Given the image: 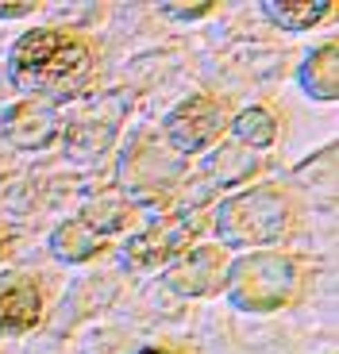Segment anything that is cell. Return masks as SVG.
I'll return each mask as SVG.
<instances>
[{"label": "cell", "mask_w": 339, "mask_h": 354, "mask_svg": "<svg viewBox=\"0 0 339 354\" xmlns=\"http://www.w3.org/2000/svg\"><path fill=\"white\" fill-rule=\"evenodd\" d=\"M232 131H235V139H239L243 147L266 151V147H274V139H277V120H274V112H270V108L255 104V108H247V112L235 115Z\"/></svg>", "instance_id": "cell-11"}, {"label": "cell", "mask_w": 339, "mask_h": 354, "mask_svg": "<svg viewBox=\"0 0 339 354\" xmlns=\"http://www.w3.org/2000/svg\"><path fill=\"white\" fill-rule=\"evenodd\" d=\"M27 12H35V4H0V19L4 16H27Z\"/></svg>", "instance_id": "cell-13"}, {"label": "cell", "mask_w": 339, "mask_h": 354, "mask_svg": "<svg viewBox=\"0 0 339 354\" xmlns=\"http://www.w3.org/2000/svg\"><path fill=\"white\" fill-rule=\"evenodd\" d=\"M301 85L309 97L316 100H336L339 97V50L336 43H324L320 50H313L301 66Z\"/></svg>", "instance_id": "cell-9"}, {"label": "cell", "mask_w": 339, "mask_h": 354, "mask_svg": "<svg viewBox=\"0 0 339 354\" xmlns=\"http://www.w3.org/2000/svg\"><path fill=\"white\" fill-rule=\"evenodd\" d=\"M43 319V292L35 281H12L8 289L0 292V331H31Z\"/></svg>", "instance_id": "cell-7"}, {"label": "cell", "mask_w": 339, "mask_h": 354, "mask_svg": "<svg viewBox=\"0 0 339 354\" xmlns=\"http://www.w3.org/2000/svg\"><path fill=\"white\" fill-rule=\"evenodd\" d=\"M228 127H232V108H228V100L212 97V93H196L166 115V139L178 154L208 151Z\"/></svg>", "instance_id": "cell-4"}, {"label": "cell", "mask_w": 339, "mask_h": 354, "mask_svg": "<svg viewBox=\"0 0 339 354\" xmlns=\"http://www.w3.org/2000/svg\"><path fill=\"white\" fill-rule=\"evenodd\" d=\"M51 250L62 258V262H89L93 254L104 250V235H100L85 216H77V220H66L62 227L54 231Z\"/></svg>", "instance_id": "cell-8"}, {"label": "cell", "mask_w": 339, "mask_h": 354, "mask_svg": "<svg viewBox=\"0 0 339 354\" xmlns=\"http://www.w3.org/2000/svg\"><path fill=\"white\" fill-rule=\"evenodd\" d=\"M158 12L170 19H201V16L212 12V4H208V0H196V4H162Z\"/></svg>", "instance_id": "cell-12"}, {"label": "cell", "mask_w": 339, "mask_h": 354, "mask_svg": "<svg viewBox=\"0 0 339 354\" xmlns=\"http://www.w3.org/2000/svg\"><path fill=\"white\" fill-rule=\"evenodd\" d=\"M274 27H286V31H304V27H316L324 16L336 12L331 0H266L262 4Z\"/></svg>", "instance_id": "cell-10"}, {"label": "cell", "mask_w": 339, "mask_h": 354, "mask_svg": "<svg viewBox=\"0 0 339 354\" xmlns=\"http://www.w3.org/2000/svg\"><path fill=\"white\" fill-rule=\"evenodd\" d=\"M97 70V50L73 31L43 27V31H27L12 46L8 73L24 93H39L51 100H66L93 81Z\"/></svg>", "instance_id": "cell-1"}, {"label": "cell", "mask_w": 339, "mask_h": 354, "mask_svg": "<svg viewBox=\"0 0 339 354\" xmlns=\"http://www.w3.org/2000/svg\"><path fill=\"white\" fill-rule=\"evenodd\" d=\"M223 250L220 247H193L166 270V285L178 297H208L223 289Z\"/></svg>", "instance_id": "cell-6"}, {"label": "cell", "mask_w": 339, "mask_h": 354, "mask_svg": "<svg viewBox=\"0 0 339 354\" xmlns=\"http://www.w3.org/2000/svg\"><path fill=\"white\" fill-rule=\"evenodd\" d=\"M201 231V216L193 208H174L162 223H154L151 231H143L139 239L127 243V262L135 266H158L166 258H174L178 250H185V243Z\"/></svg>", "instance_id": "cell-5"}, {"label": "cell", "mask_w": 339, "mask_h": 354, "mask_svg": "<svg viewBox=\"0 0 339 354\" xmlns=\"http://www.w3.org/2000/svg\"><path fill=\"white\" fill-rule=\"evenodd\" d=\"M139 354H174V351H166V346H147V351H139Z\"/></svg>", "instance_id": "cell-14"}, {"label": "cell", "mask_w": 339, "mask_h": 354, "mask_svg": "<svg viewBox=\"0 0 339 354\" xmlns=\"http://www.w3.org/2000/svg\"><path fill=\"white\" fill-rule=\"evenodd\" d=\"M289 223H293L289 201L274 185L247 189V193L223 201L216 212V231L228 247H270V243L286 239Z\"/></svg>", "instance_id": "cell-3"}, {"label": "cell", "mask_w": 339, "mask_h": 354, "mask_svg": "<svg viewBox=\"0 0 339 354\" xmlns=\"http://www.w3.org/2000/svg\"><path fill=\"white\" fill-rule=\"evenodd\" d=\"M223 292L243 312H277L297 301V292H301V266L289 254L259 250V254H247L228 266Z\"/></svg>", "instance_id": "cell-2"}]
</instances>
